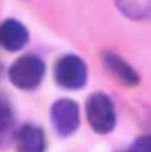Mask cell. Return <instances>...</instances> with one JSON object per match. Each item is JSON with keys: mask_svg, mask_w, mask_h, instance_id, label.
Returning a JSON list of instances; mask_svg holds the SVG:
<instances>
[{"mask_svg": "<svg viewBox=\"0 0 151 152\" xmlns=\"http://www.w3.org/2000/svg\"><path fill=\"white\" fill-rule=\"evenodd\" d=\"M45 75V64L36 55L19 57L9 70L10 80L22 90H32L40 83Z\"/></svg>", "mask_w": 151, "mask_h": 152, "instance_id": "cell-1", "label": "cell"}, {"mask_svg": "<svg viewBox=\"0 0 151 152\" xmlns=\"http://www.w3.org/2000/svg\"><path fill=\"white\" fill-rule=\"evenodd\" d=\"M86 113L90 126L96 133L107 134L115 126V111L111 99L100 92L93 93L87 100Z\"/></svg>", "mask_w": 151, "mask_h": 152, "instance_id": "cell-2", "label": "cell"}, {"mask_svg": "<svg viewBox=\"0 0 151 152\" xmlns=\"http://www.w3.org/2000/svg\"><path fill=\"white\" fill-rule=\"evenodd\" d=\"M55 78L59 86L67 89L81 88L87 80V68L75 55H66L55 66Z\"/></svg>", "mask_w": 151, "mask_h": 152, "instance_id": "cell-3", "label": "cell"}, {"mask_svg": "<svg viewBox=\"0 0 151 152\" xmlns=\"http://www.w3.org/2000/svg\"><path fill=\"white\" fill-rule=\"evenodd\" d=\"M51 121L59 135H71L79 125V110L77 104L68 98L55 102L51 109Z\"/></svg>", "mask_w": 151, "mask_h": 152, "instance_id": "cell-4", "label": "cell"}, {"mask_svg": "<svg viewBox=\"0 0 151 152\" xmlns=\"http://www.w3.org/2000/svg\"><path fill=\"white\" fill-rule=\"evenodd\" d=\"M17 152H45V137L43 130L37 126L26 124L15 133Z\"/></svg>", "mask_w": 151, "mask_h": 152, "instance_id": "cell-5", "label": "cell"}, {"mask_svg": "<svg viewBox=\"0 0 151 152\" xmlns=\"http://www.w3.org/2000/svg\"><path fill=\"white\" fill-rule=\"evenodd\" d=\"M29 34L23 24L14 19H7L0 28V41L5 50L15 52L28 42Z\"/></svg>", "mask_w": 151, "mask_h": 152, "instance_id": "cell-6", "label": "cell"}, {"mask_svg": "<svg viewBox=\"0 0 151 152\" xmlns=\"http://www.w3.org/2000/svg\"><path fill=\"white\" fill-rule=\"evenodd\" d=\"M106 69L114 76L120 83L126 86L137 85L139 78L137 73L126 61H124L115 53L106 51L102 56Z\"/></svg>", "mask_w": 151, "mask_h": 152, "instance_id": "cell-7", "label": "cell"}, {"mask_svg": "<svg viewBox=\"0 0 151 152\" xmlns=\"http://www.w3.org/2000/svg\"><path fill=\"white\" fill-rule=\"evenodd\" d=\"M118 9L129 18H151V0H115Z\"/></svg>", "mask_w": 151, "mask_h": 152, "instance_id": "cell-8", "label": "cell"}, {"mask_svg": "<svg viewBox=\"0 0 151 152\" xmlns=\"http://www.w3.org/2000/svg\"><path fill=\"white\" fill-rule=\"evenodd\" d=\"M13 125V115L11 109L7 104L2 102L1 104V142H7L9 133L11 132V127Z\"/></svg>", "mask_w": 151, "mask_h": 152, "instance_id": "cell-9", "label": "cell"}, {"mask_svg": "<svg viewBox=\"0 0 151 152\" xmlns=\"http://www.w3.org/2000/svg\"><path fill=\"white\" fill-rule=\"evenodd\" d=\"M128 152H151V135H143L136 138Z\"/></svg>", "mask_w": 151, "mask_h": 152, "instance_id": "cell-10", "label": "cell"}, {"mask_svg": "<svg viewBox=\"0 0 151 152\" xmlns=\"http://www.w3.org/2000/svg\"><path fill=\"white\" fill-rule=\"evenodd\" d=\"M120 152H128V150H126V151H120Z\"/></svg>", "mask_w": 151, "mask_h": 152, "instance_id": "cell-11", "label": "cell"}]
</instances>
